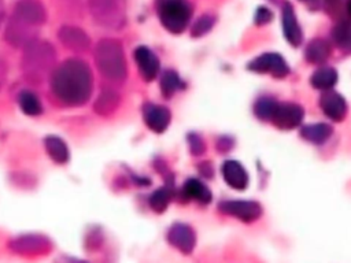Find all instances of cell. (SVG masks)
<instances>
[{
	"label": "cell",
	"instance_id": "obj_1",
	"mask_svg": "<svg viewBox=\"0 0 351 263\" xmlns=\"http://www.w3.org/2000/svg\"><path fill=\"white\" fill-rule=\"evenodd\" d=\"M51 89L56 99L70 107L85 104L92 93L89 66L80 59H67L51 75Z\"/></svg>",
	"mask_w": 351,
	"mask_h": 263
},
{
	"label": "cell",
	"instance_id": "obj_2",
	"mask_svg": "<svg viewBox=\"0 0 351 263\" xmlns=\"http://www.w3.org/2000/svg\"><path fill=\"white\" fill-rule=\"evenodd\" d=\"M56 63L55 48L38 37L23 47L22 53V73L23 77L33 82L40 84L52 75Z\"/></svg>",
	"mask_w": 351,
	"mask_h": 263
},
{
	"label": "cell",
	"instance_id": "obj_3",
	"mask_svg": "<svg viewBox=\"0 0 351 263\" xmlns=\"http://www.w3.org/2000/svg\"><path fill=\"white\" fill-rule=\"evenodd\" d=\"M95 62L100 74L114 82L126 78L128 68L122 45L115 38H103L96 44Z\"/></svg>",
	"mask_w": 351,
	"mask_h": 263
},
{
	"label": "cell",
	"instance_id": "obj_4",
	"mask_svg": "<svg viewBox=\"0 0 351 263\" xmlns=\"http://www.w3.org/2000/svg\"><path fill=\"white\" fill-rule=\"evenodd\" d=\"M156 12L163 27L178 34L188 26L192 8L188 0H156Z\"/></svg>",
	"mask_w": 351,
	"mask_h": 263
},
{
	"label": "cell",
	"instance_id": "obj_5",
	"mask_svg": "<svg viewBox=\"0 0 351 263\" xmlns=\"http://www.w3.org/2000/svg\"><path fill=\"white\" fill-rule=\"evenodd\" d=\"M88 7L103 27L119 30L126 25V0H88Z\"/></svg>",
	"mask_w": 351,
	"mask_h": 263
},
{
	"label": "cell",
	"instance_id": "obj_6",
	"mask_svg": "<svg viewBox=\"0 0 351 263\" xmlns=\"http://www.w3.org/2000/svg\"><path fill=\"white\" fill-rule=\"evenodd\" d=\"M37 32L38 27L32 26L22 19L11 15L7 26H5V33L4 38L15 48H23L26 44L37 38Z\"/></svg>",
	"mask_w": 351,
	"mask_h": 263
},
{
	"label": "cell",
	"instance_id": "obj_7",
	"mask_svg": "<svg viewBox=\"0 0 351 263\" xmlns=\"http://www.w3.org/2000/svg\"><path fill=\"white\" fill-rule=\"evenodd\" d=\"M219 211L239 218L244 222H252L258 219L262 214V207L256 201H247V200H226L221 201L218 205Z\"/></svg>",
	"mask_w": 351,
	"mask_h": 263
},
{
	"label": "cell",
	"instance_id": "obj_8",
	"mask_svg": "<svg viewBox=\"0 0 351 263\" xmlns=\"http://www.w3.org/2000/svg\"><path fill=\"white\" fill-rule=\"evenodd\" d=\"M248 70H252L255 73H269L276 78H282L289 71L287 62L278 53L259 55L248 63Z\"/></svg>",
	"mask_w": 351,
	"mask_h": 263
},
{
	"label": "cell",
	"instance_id": "obj_9",
	"mask_svg": "<svg viewBox=\"0 0 351 263\" xmlns=\"http://www.w3.org/2000/svg\"><path fill=\"white\" fill-rule=\"evenodd\" d=\"M304 116V111L299 104L295 103H278L271 122L284 130L298 127Z\"/></svg>",
	"mask_w": 351,
	"mask_h": 263
},
{
	"label": "cell",
	"instance_id": "obj_10",
	"mask_svg": "<svg viewBox=\"0 0 351 263\" xmlns=\"http://www.w3.org/2000/svg\"><path fill=\"white\" fill-rule=\"evenodd\" d=\"M12 15L36 27L43 26L45 22V8L38 0H19L14 7Z\"/></svg>",
	"mask_w": 351,
	"mask_h": 263
},
{
	"label": "cell",
	"instance_id": "obj_11",
	"mask_svg": "<svg viewBox=\"0 0 351 263\" xmlns=\"http://www.w3.org/2000/svg\"><path fill=\"white\" fill-rule=\"evenodd\" d=\"M169 242L184 253H191L196 244V236L191 226L185 223H174L167 231Z\"/></svg>",
	"mask_w": 351,
	"mask_h": 263
},
{
	"label": "cell",
	"instance_id": "obj_12",
	"mask_svg": "<svg viewBox=\"0 0 351 263\" xmlns=\"http://www.w3.org/2000/svg\"><path fill=\"white\" fill-rule=\"evenodd\" d=\"M58 37L67 49H71L75 52H84L90 45V40L88 34L77 26H71V25L62 26L58 32Z\"/></svg>",
	"mask_w": 351,
	"mask_h": 263
},
{
	"label": "cell",
	"instance_id": "obj_13",
	"mask_svg": "<svg viewBox=\"0 0 351 263\" xmlns=\"http://www.w3.org/2000/svg\"><path fill=\"white\" fill-rule=\"evenodd\" d=\"M319 105H321L324 114L336 122L343 121L347 114L346 100L343 99L341 95H339L330 89H328L326 92H324L321 95Z\"/></svg>",
	"mask_w": 351,
	"mask_h": 263
},
{
	"label": "cell",
	"instance_id": "obj_14",
	"mask_svg": "<svg viewBox=\"0 0 351 263\" xmlns=\"http://www.w3.org/2000/svg\"><path fill=\"white\" fill-rule=\"evenodd\" d=\"M281 21H282V32H284V37L288 40V42L293 47L300 45L302 40H303V34H302V29L298 23L293 7L289 1H285L282 4V10H281Z\"/></svg>",
	"mask_w": 351,
	"mask_h": 263
},
{
	"label": "cell",
	"instance_id": "obj_15",
	"mask_svg": "<svg viewBox=\"0 0 351 263\" xmlns=\"http://www.w3.org/2000/svg\"><path fill=\"white\" fill-rule=\"evenodd\" d=\"M143 116H144L145 125L156 133L165 132L167 129V126L170 123V118H171L170 111L166 107L152 104V103H147L144 105Z\"/></svg>",
	"mask_w": 351,
	"mask_h": 263
},
{
	"label": "cell",
	"instance_id": "obj_16",
	"mask_svg": "<svg viewBox=\"0 0 351 263\" xmlns=\"http://www.w3.org/2000/svg\"><path fill=\"white\" fill-rule=\"evenodd\" d=\"M134 60L138 66L140 74L145 81H152L159 71V59L147 47H137L134 51Z\"/></svg>",
	"mask_w": 351,
	"mask_h": 263
},
{
	"label": "cell",
	"instance_id": "obj_17",
	"mask_svg": "<svg viewBox=\"0 0 351 263\" xmlns=\"http://www.w3.org/2000/svg\"><path fill=\"white\" fill-rule=\"evenodd\" d=\"M10 247L19 253H43L49 248V240L38 234H26L11 241Z\"/></svg>",
	"mask_w": 351,
	"mask_h": 263
},
{
	"label": "cell",
	"instance_id": "obj_18",
	"mask_svg": "<svg viewBox=\"0 0 351 263\" xmlns=\"http://www.w3.org/2000/svg\"><path fill=\"white\" fill-rule=\"evenodd\" d=\"M222 175L225 182L237 190H244L248 185V174L245 168L236 160H226L222 164Z\"/></svg>",
	"mask_w": 351,
	"mask_h": 263
},
{
	"label": "cell",
	"instance_id": "obj_19",
	"mask_svg": "<svg viewBox=\"0 0 351 263\" xmlns=\"http://www.w3.org/2000/svg\"><path fill=\"white\" fill-rule=\"evenodd\" d=\"M119 101H121L119 95H118L115 90H112V89H104V90L97 96V99H96V101H95V104H93V110H95L96 114L106 116V115L112 114V112L118 108Z\"/></svg>",
	"mask_w": 351,
	"mask_h": 263
},
{
	"label": "cell",
	"instance_id": "obj_20",
	"mask_svg": "<svg viewBox=\"0 0 351 263\" xmlns=\"http://www.w3.org/2000/svg\"><path fill=\"white\" fill-rule=\"evenodd\" d=\"M182 193L185 197L196 200L202 204H207L211 200V192L208 190V188L195 178H191L184 184Z\"/></svg>",
	"mask_w": 351,
	"mask_h": 263
},
{
	"label": "cell",
	"instance_id": "obj_21",
	"mask_svg": "<svg viewBox=\"0 0 351 263\" xmlns=\"http://www.w3.org/2000/svg\"><path fill=\"white\" fill-rule=\"evenodd\" d=\"M306 59L311 63H322L325 62L330 55V45L328 41L322 38H315L308 42L306 51H304Z\"/></svg>",
	"mask_w": 351,
	"mask_h": 263
},
{
	"label": "cell",
	"instance_id": "obj_22",
	"mask_svg": "<svg viewBox=\"0 0 351 263\" xmlns=\"http://www.w3.org/2000/svg\"><path fill=\"white\" fill-rule=\"evenodd\" d=\"M45 149L51 159L59 164L66 163L69 159V149L64 141L56 136H49L45 138Z\"/></svg>",
	"mask_w": 351,
	"mask_h": 263
},
{
	"label": "cell",
	"instance_id": "obj_23",
	"mask_svg": "<svg viewBox=\"0 0 351 263\" xmlns=\"http://www.w3.org/2000/svg\"><path fill=\"white\" fill-rule=\"evenodd\" d=\"M302 137L314 144H322L332 134V127L328 123H314L304 126L300 132Z\"/></svg>",
	"mask_w": 351,
	"mask_h": 263
},
{
	"label": "cell",
	"instance_id": "obj_24",
	"mask_svg": "<svg viewBox=\"0 0 351 263\" xmlns=\"http://www.w3.org/2000/svg\"><path fill=\"white\" fill-rule=\"evenodd\" d=\"M337 82V73L332 67H321L311 75V85L317 89L328 90Z\"/></svg>",
	"mask_w": 351,
	"mask_h": 263
},
{
	"label": "cell",
	"instance_id": "obj_25",
	"mask_svg": "<svg viewBox=\"0 0 351 263\" xmlns=\"http://www.w3.org/2000/svg\"><path fill=\"white\" fill-rule=\"evenodd\" d=\"M18 104L26 115H38L43 111L38 97L30 90H22L18 95Z\"/></svg>",
	"mask_w": 351,
	"mask_h": 263
},
{
	"label": "cell",
	"instance_id": "obj_26",
	"mask_svg": "<svg viewBox=\"0 0 351 263\" xmlns=\"http://www.w3.org/2000/svg\"><path fill=\"white\" fill-rule=\"evenodd\" d=\"M182 82L178 74L173 70H166L160 77V89L165 97H171L178 89H181Z\"/></svg>",
	"mask_w": 351,
	"mask_h": 263
},
{
	"label": "cell",
	"instance_id": "obj_27",
	"mask_svg": "<svg viewBox=\"0 0 351 263\" xmlns=\"http://www.w3.org/2000/svg\"><path fill=\"white\" fill-rule=\"evenodd\" d=\"M332 37H333V41L337 44V47L344 49L351 48V22L350 21L339 22L332 30Z\"/></svg>",
	"mask_w": 351,
	"mask_h": 263
},
{
	"label": "cell",
	"instance_id": "obj_28",
	"mask_svg": "<svg viewBox=\"0 0 351 263\" xmlns=\"http://www.w3.org/2000/svg\"><path fill=\"white\" fill-rule=\"evenodd\" d=\"M277 105L278 103L271 97H261L254 105V112L262 121H271Z\"/></svg>",
	"mask_w": 351,
	"mask_h": 263
},
{
	"label": "cell",
	"instance_id": "obj_29",
	"mask_svg": "<svg viewBox=\"0 0 351 263\" xmlns=\"http://www.w3.org/2000/svg\"><path fill=\"white\" fill-rule=\"evenodd\" d=\"M170 201V193L166 188L155 190L149 197V205L156 212H163Z\"/></svg>",
	"mask_w": 351,
	"mask_h": 263
},
{
	"label": "cell",
	"instance_id": "obj_30",
	"mask_svg": "<svg viewBox=\"0 0 351 263\" xmlns=\"http://www.w3.org/2000/svg\"><path fill=\"white\" fill-rule=\"evenodd\" d=\"M214 22H215V19H214V16H211V15H203V16H200V18L193 23L192 30H191V34H192L193 37H202V36H204L207 32L211 30V27L214 26Z\"/></svg>",
	"mask_w": 351,
	"mask_h": 263
},
{
	"label": "cell",
	"instance_id": "obj_31",
	"mask_svg": "<svg viewBox=\"0 0 351 263\" xmlns=\"http://www.w3.org/2000/svg\"><path fill=\"white\" fill-rule=\"evenodd\" d=\"M189 147L193 155H200L204 151V141L197 134H189Z\"/></svg>",
	"mask_w": 351,
	"mask_h": 263
},
{
	"label": "cell",
	"instance_id": "obj_32",
	"mask_svg": "<svg viewBox=\"0 0 351 263\" xmlns=\"http://www.w3.org/2000/svg\"><path fill=\"white\" fill-rule=\"evenodd\" d=\"M271 19V12L269 8L266 7H261L258 8L256 14H255V23L256 25H266L269 23Z\"/></svg>",
	"mask_w": 351,
	"mask_h": 263
},
{
	"label": "cell",
	"instance_id": "obj_33",
	"mask_svg": "<svg viewBox=\"0 0 351 263\" xmlns=\"http://www.w3.org/2000/svg\"><path fill=\"white\" fill-rule=\"evenodd\" d=\"M341 4H343V0H324L325 10L330 15L337 14L340 11V8H341Z\"/></svg>",
	"mask_w": 351,
	"mask_h": 263
},
{
	"label": "cell",
	"instance_id": "obj_34",
	"mask_svg": "<svg viewBox=\"0 0 351 263\" xmlns=\"http://www.w3.org/2000/svg\"><path fill=\"white\" fill-rule=\"evenodd\" d=\"M7 77V63L0 58V88L3 86Z\"/></svg>",
	"mask_w": 351,
	"mask_h": 263
},
{
	"label": "cell",
	"instance_id": "obj_35",
	"mask_svg": "<svg viewBox=\"0 0 351 263\" xmlns=\"http://www.w3.org/2000/svg\"><path fill=\"white\" fill-rule=\"evenodd\" d=\"M3 18H4V3L3 0H0V25L3 22Z\"/></svg>",
	"mask_w": 351,
	"mask_h": 263
},
{
	"label": "cell",
	"instance_id": "obj_36",
	"mask_svg": "<svg viewBox=\"0 0 351 263\" xmlns=\"http://www.w3.org/2000/svg\"><path fill=\"white\" fill-rule=\"evenodd\" d=\"M347 12L351 16V0H347Z\"/></svg>",
	"mask_w": 351,
	"mask_h": 263
},
{
	"label": "cell",
	"instance_id": "obj_37",
	"mask_svg": "<svg viewBox=\"0 0 351 263\" xmlns=\"http://www.w3.org/2000/svg\"><path fill=\"white\" fill-rule=\"evenodd\" d=\"M303 1H306V0H303Z\"/></svg>",
	"mask_w": 351,
	"mask_h": 263
}]
</instances>
